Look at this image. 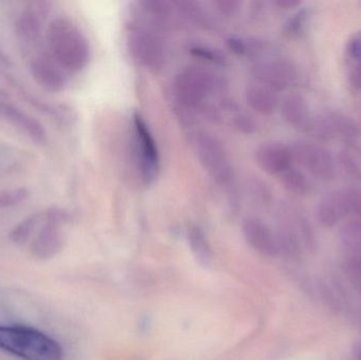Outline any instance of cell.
<instances>
[{
    "label": "cell",
    "mask_w": 361,
    "mask_h": 360,
    "mask_svg": "<svg viewBox=\"0 0 361 360\" xmlns=\"http://www.w3.org/2000/svg\"><path fill=\"white\" fill-rule=\"evenodd\" d=\"M47 42L53 59L63 70L82 71L90 59V46L86 36L69 19L59 17L47 30Z\"/></svg>",
    "instance_id": "cell-1"
},
{
    "label": "cell",
    "mask_w": 361,
    "mask_h": 360,
    "mask_svg": "<svg viewBox=\"0 0 361 360\" xmlns=\"http://www.w3.org/2000/svg\"><path fill=\"white\" fill-rule=\"evenodd\" d=\"M0 349L23 360H63L61 347L36 329L0 325Z\"/></svg>",
    "instance_id": "cell-2"
},
{
    "label": "cell",
    "mask_w": 361,
    "mask_h": 360,
    "mask_svg": "<svg viewBox=\"0 0 361 360\" xmlns=\"http://www.w3.org/2000/svg\"><path fill=\"white\" fill-rule=\"evenodd\" d=\"M305 133L320 142L341 139L347 146L358 143L361 137L358 123L348 114L336 110H328L313 116Z\"/></svg>",
    "instance_id": "cell-3"
},
{
    "label": "cell",
    "mask_w": 361,
    "mask_h": 360,
    "mask_svg": "<svg viewBox=\"0 0 361 360\" xmlns=\"http://www.w3.org/2000/svg\"><path fill=\"white\" fill-rule=\"evenodd\" d=\"M216 86L214 76L202 68L190 67L176 76L173 91L182 105L195 108L206 101Z\"/></svg>",
    "instance_id": "cell-4"
},
{
    "label": "cell",
    "mask_w": 361,
    "mask_h": 360,
    "mask_svg": "<svg viewBox=\"0 0 361 360\" xmlns=\"http://www.w3.org/2000/svg\"><path fill=\"white\" fill-rule=\"evenodd\" d=\"M294 161L310 175L322 182L334 181L336 162L334 156L324 146L307 141H296L290 146Z\"/></svg>",
    "instance_id": "cell-5"
},
{
    "label": "cell",
    "mask_w": 361,
    "mask_h": 360,
    "mask_svg": "<svg viewBox=\"0 0 361 360\" xmlns=\"http://www.w3.org/2000/svg\"><path fill=\"white\" fill-rule=\"evenodd\" d=\"M197 159L202 166L220 183L231 179V167L224 145L218 137L202 133L195 141Z\"/></svg>",
    "instance_id": "cell-6"
},
{
    "label": "cell",
    "mask_w": 361,
    "mask_h": 360,
    "mask_svg": "<svg viewBox=\"0 0 361 360\" xmlns=\"http://www.w3.org/2000/svg\"><path fill=\"white\" fill-rule=\"evenodd\" d=\"M128 44L133 56L144 67L156 71L164 65V44L150 30L137 29L131 32Z\"/></svg>",
    "instance_id": "cell-7"
},
{
    "label": "cell",
    "mask_w": 361,
    "mask_h": 360,
    "mask_svg": "<svg viewBox=\"0 0 361 360\" xmlns=\"http://www.w3.org/2000/svg\"><path fill=\"white\" fill-rule=\"evenodd\" d=\"M252 73L257 82L277 92L286 90L297 82L298 68L290 59L275 58L257 63Z\"/></svg>",
    "instance_id": "cell-8"
},
{
    "label": "cell",
    "mask_w": 361,
    "mask_h": 360,
    "mask_svg": "<svg viewBox=\"0 0 361 360\" xmlns=\"http://www.w3.org/2000/svg\"><path fill=\"white\" fill-rule=\"evenodd\" d=\"M135 141L140 154V166L143 179L147 183L154 181L160 169L158 146L144 118L139 113L133 116Z\"/></svg>",
    "instance_id": "cell-9"
},
{
    "label": "cell",
    "mask_w": 361,
    "mask_h": 360,
    "mask_svg": "<svg viewBox=\"0 0 361 360\" xmlns=\"http://www.w3.org/2000/svg\"><path fill=\"white\" fill-rule=\"evenodd\" d=\"M256 162L269 175H281L292 168L294 163L290 146L281 142H267L256 150Z\"/></svg>",
    "instance_id": "cell-10"
},
{
    "label": "cell",
    "mask_w": 361,
    "mask_h": 360,
    "mask_svg": "<svg viewBox=\"0 0 361 360\" xmlns=\"http://www.w3.org/2000/svg\"><path fill=\"white\" fill-rule=\"evenodd\" d=\"M243 235L248 244L264 256H274L279 254L276 232L269 228L267 223L258 218H246L243 223Z\"/></svg>",
    "instance_id": "cell-11"
},
{
    "label": "cell",
    "mask_w": 361,
    "mask_h": 360,
    "mask_svg": "<svg viewBox=\"0 0 361 360\" xmlns=\"http://www.w3.org/2000/svg\"><path fill=\"white\" fill-rule=\"evenodd\" d=\"M31 73L35 82L44 90L57 93L67 86L65 70L53 57L38 56L31 61Z\"/></svg>",
    "instance_id": "cell-12"
},
{
    "label": "cell",
    "mask_w": 361,
    "mask_h": 360,
    "mask_svg": "<svg viewBox=\"0 0 361 360\" xmlns=\"http://www.w3.org/2000/svg\"><path fill=\"white\" fill-rule=\"evenodd\" d=\"M50 12L51 2L44 0L30 2L16 23L19 37L25 42H36L39 38L42 23Z\"/></svg>",
    "instance_id": "cell-13"
},
{
    "label": "cell",
    "mask_w": 361,
    "mask_h": 360,
    "mask_svg": "<svg viewBox=\"0 0 361 360\" xmlns=\"http://www.w3.org/2000/svg\"><path fill=\"white\" fill-rule=\"evenodd\" d=\"M65 244V237L61 225L44 219L40 230L32 241L30 252L33 257L40 260L50 259L56 256Z\"/></svg>",
    "instance_id": "cell-14"
},
{
    "label": "cell",
    "mask_w": 361,
    "mask_h": 360,
    "mask_svg": "<svg viewBox=\"0 0 361 360\" xmlns=\"http://www.w3.org/2000/svg\"><path fill=\"white\" fill-rule=\"evenodd\" d=\"M349 215V205L345 188L329 192L318 202L316 207L317 221L326 228H333L343 218Z\"/></svg>",
    "instance_id": "cell-15"
},
{
    "label": "cell",
    "mask_w": 361,
    "mask_h": 360,
    "mask_svg": "<svg viewBox=\"0 0 361 360\" xmlns=\"http://www.w3.org/2000/svg\"><path fill=\"white\" fill-rule=\"evenodd\" d=\"M0 118L17 127L39 145H44L48 141V135L44 126L35 118L14 106L0 103Z\"/></svg>",
    "instance_id": "cell-16"
},
{
    "label": "cell",
    "mask_w": 361,
    "mask_h": 360,
    "mask_svg": "<svg viewBox=\"0 0 361 360\" xmlns=\"http://www.w3.org/2000/svg\"><path fill=\"white\" fill-rule=\"evenodd\" d=\"M280 109L282 118L286 124L301 132H307L313 114L311 113L309 103L305 97L298 93L288 95L282 101Z\"/></svg>",
    "instance_id": "cell-17"
},
{
    "label": "cell",
    "mask_w": 361,
    "mask_h": 360,
    "mask_svg": "<svg viewBox=\"0 0 361 360\" xmlns=\"http://www.w3.org/2000/svg\"><path fill=\"white\" fill-rule=\"evenodd\" d=\"M245 101L252 110L262 116H271L278 107L276 91L260 82L250 84L246 87Z\"/></svg>",
    "instance_id": "cell-18"
},
{
    "label": "cell",
    "mask_w": 361,
    "mask_h": 360,
    "mask_svg": "<svg viewBox=\"0 0 361 360\" xmlns=\"http://www.w3.org/2000/svg\"><path fill=\"white\" fill-rule=\"evenodd\" d=\"M345 59L350 86L354 90H361V30L348 40Z\"/></svg>",
    "instance_id": "cell-19"
},
{
    "label": "cell",
    "mask_w": 361,
    "mask_h": 360,
    "mask_svg": "<svg viewBox=\"0 0 361 360\" xmlns=\"http://www.w3.org/2000/svg\"><path fill=\"white\" fill-rule=\"evenodd\" d=\"M341 239L343 247L351 256L352 260L361 259V219L348 221L341 230Z\"/></svg>",
    "instance_id": "cell-20"
},
{
    "label": "cell",
    "mask_w": 361,
    "mask_h": 360,
    "mask_svg": "<svg viewBox=\"0 0 361 360\" xmlns=\"http://www.w3.org/2000/svg\"><path fill=\"white\" fill-rule=\"evenodd\" d=\"M280 182L286 192L297 197H307L313 190L309 178L302 171L293 167L280 175Z\"/></svg>",
    "instance_id": "cell-21"
},
{
    "label": "cell",
    "mask_w": 361,
    "mask_h": 360,
    "mask_svg": "<svg viewBox=\"0 0 361 360\" xmlns=\"http://www.w3.org/2000/svg\"><path fill=\"white\" fill-rule=\"evenodd\" d=\"M188 241L191 251L195 254V258L204 266H208L212 260V251L205 234L199 226H191L188 230Z\"/></svg>",
    "instance_id": "cell-22"
},
{
    "label": "cell",
    "mask_w": 361,
    "mask_h": 360,
    "mask_svg": "<svg viewBox=\"0 0 361 360\" xmlns=\"http://www.w3.org/2000/svg\"><path fill=\"white\" fill-rule=\"evenodd\" d=\"M44 213H34L19 222L12 232H10V239L15 244H23L27 242L32 235L35 232L36 228L40 222L44 221Z\"/></svg>",
    "instance_id": "cell-23"
},
{
    "label": "cell",
    "mask_w": 361,
    "mask_h": 360,
    "mask_svg": "<svg viewBox=\"0 0 361 360\" xmlns=\"http://www.w3.org/2000/svg\"><path fill=\"white\" fill-rule=\"evenodd\" d=\"M341 168L352 179L361 183V161L351 149L345 148L338 154Z\"/></svg>",
    "instance_id": "cell-24"
},
{
    "label": "cell",
    "mask_w": 361,
    "mask_h": 360,
    "mask_svg": "<svg viewBox=\"0 0 361 360\" xmlns=\"http://www.w3.org/2000/svg\"><path fill=\"white\" fill-rule=\"evenodd\" d=\"M32 104H33L39 111L48 114L49 116H52L53 118L59 120V122L69 124V123L73 122V120H75V116H74L72 109L66 107V106L49 105V104L44 103V101H35V99L32 101Z\"/></svg>",
    "instance_id": "cell-25"
},
{
    "label": "cell",
    "mask_w": 361,
    "mask_h": 360,
    "mask_svg": "<svg viewBox=\"0 0 361 360\" xmlns=\"http://www.w3.org/2000/svg\"><path fill=\"white\" fill-rule=\"evenodd\" d=\"M307 19H309V10L307 8H300L284 23V35L292 38L300 35L307 25Z\"/></svg>",
    "instance_id": "cell-26"
},
{
    "label": "cell",
    "mask_w": 361,
    "mask_h": 360,
    "mask_svg": "<svg viewBox=\"0 0 361 360\" xmlns=\"http://www.w3.org/2000/svg\"><path fill=\"white\" fill-rule=\"evenodd\" d=\"M189 52H190L193 56L197 57V58L216 63V65L225 66L227 63L226 57H225L220 51L216 50V49L210 48V46H191Z\"/></svg>",
    "instance_id": "cell-27"
},
{
    "label": "cell",
    "mask_w": 361,
    "mask_h": 360,
    "mask_svg": "<svg viewBox=\"0 0 361 360\" xmlns=\"http://www.w3.org/2000/svg\"><path fill=\"white\" fill-rule=\"evenodd\" d=\"M144 8L161 23H166L171 14V6L166 1H145L143 2Z\"/></svg>",
    "instance_id": "cell-28"
},
{
    "label": "cell",
    "mask_w": 361,
    "mask_h": 360,
    "mask_svg": "<svg viewBox=\"0 0 361 360\" xmlns=\"http://www.w3.org/2000/svg\"><path fill=\"white\" fill-rule=\"evenodd\" d=\"M30 192L27 188L6 190L0 192V207H12L21 204L29 198Z\"/></svg>",
    "instance_id": "cell-29"
},
{
    "label": "cell",
    "mask_w": 361,
    "mask_h": 360,
    "mask_svg": "<svg viewBox=\"0 0 361 360\" xmlns=\"http://www.w3.org/2000/svg\"><path fill=\"white\" fill-rule=\"evenodd\" d=\"M212 4L221 15L231 17L237 14L238 11L241 8L242 4L238 0H216V1L212 2Z\"/></svg>",
    "instance_id": "cell-30"
},
{
    "label": "cell",
    "mask_w": 361,
    "mask_h": 360,
    "mask_svg": "<svg viewBox=\"0 0 361 360\" xmlns=\"http://www.w3.org/2000/svg\"><path fill=\"white\" fill-rule=\"evenodd\" d=\"M233 123H235V126L241 132L247 133V135L256 132L257 128H258L256 122L250 116H246V114H238Z\"/></svg>",
    "instance_id": "cell-31"
},
{
    "label": "cell",
    "mask_w": 361,
    "mask_h": 360,
    "mask_svg": "<svg viewBox=\"0 0 361 360\" xmlns=\"http://www.w3.org/2000/svg\"><path fill=\"white\" fill-rule=\"evenodd\" d=\"M227 46L231 52L237 55H244L248 52L247 42L239 37H231L227 40Z\"/></svg>",
    "instance_id": "cell-32"
},
{
    "label": "cell",
    "mask_w": 361,
    "mask_h": 360,
    "mask_svg": "<svg viewBox=\"0 0 361 360\" xmlns=\"http://www.w3.org/2000/svg\"><path fill=\"white\" fill-rule=\"evenodd\" d=\"M275 6L282 8H296L302 4L300 0H275Z\"/></svg>",
    "instance_id": "cell-33"
},
{
    "label": "cell",
    "mask_w": 361,
    "mask_h": 360,
    "mask_svg": "<svg viewBox=\"0 0 361 360\" xmlns=\"http://www.w3.org/2000/svg\"><path fill=\"white\" fill-rule=\"evenodd\" d=\"M352 353H353V357L355 360H361V342H357L353 345V349H352Z\"/></svg>",
    "instance_id": "cell-34"
},
{
    "label": "cell",
    "mask_w": 361,
    "mask_h": 360,
    "mask_svg": "<svg viewBox=\"0 0 361 360\" xmlns=\"http://www.w3.org/2000/svg\"><path fill=\"white\" fill-rule=\"evenodd\" d=\"M360 219H361V217L360 218Z\"/></svg>",
    "instance_id": "cell-35"
}]
</instances>
